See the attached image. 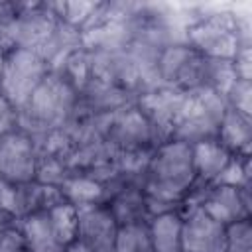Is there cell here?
Here are the masks:
<instances>
[{
  "instance_id": "obj_6",
  "label": "cell",
  "mask_w": 252,
  "mask_h": 252,
  "mask_svg": "<svg viewBox=\"0 0 252 252\" xmlns=\"http://www.w3.org/2000/svg\"><path fill=\"white\" fill-rule=\"evenodd\" d=\"M201 207L211 219L220 224H230L252 215V197L250 187H232V185H193L185 197L183 209Z\"/></svg>"
},
{
  "instance_id": "obj_15",
  "label": "cell",
  "mask_w": 252,
  "mask_h": 252,
  "mask_svg": "<svg viewBox=\"0 0 252 252\" xmlns=\"http://www.w3.org/2000/svg\"><path fill=\"white\" fill-rule=\"evenodd\" d=\"M226 252H252V220L242 219L226 224Z\"/></svg>"
},
{
  "instance_id": "obj_18",
  "label": "cell",
  "mask_w": 252,
  "mask_h": 252,
  "mask_svg": "<svg viewBox=\"0 0 252 252\" xmlns=\"http://www.w3.org/2000/svg\"><path fill=\"white\" fill-rule=\"evenodd\" d=\"M20 128V112L10 104V100L0 91V136Z\"/></svg>"
},
{
  "instance_id": "obj_1",
  "label": "cell",
  "mask_w": 252,
  "mask_h": 252,
  "mask_svg": "<svg viewBox=\"0 0 252 252\" xmlns=\"http://www.w3.org/2000/svg\"><path fill=\"white\" fill-rule=\"evenodd\" d=\"M79 106L77 85L61 71L51 69L49 75L32 94L30 102L20 110V128L51 134L63 128Z\"/></svg>"
},
{
  "instance_id": "obj_10",
  "label": "cell",
  "mask_w": 252,
  "mask_h": 252,
  "mask_svg": "<svg viewBox=\"0 0 252 252\" xmlns=\"http://www.w3.org/2000/svg\"><path fill=\"white\" fill-rule=\"evenodd\" d=\"M104 203L110 209L118 226L150 220L146 193L142 189V183H122L118 189H114L110 197H106Z\"/></svg>"
},
{
  "instance_id": "obj_12",
  "label": "cell",
  "mask_w": 252,
  "mask_h": 252,
  "mask_svg": "<svg viewBox=\"0 0 252 252\" xmlns=\"http://www.w3.org/2000/svg\"><path fill=\"white\" fill-rule=\"evenodd\" d=\"M193 167H195V185H211L230 163L232 154L224 150L217 140L197 142L191 146Z\"/></svg>"
},
{
  "instance_id": "obj_8",
  "label": "cell",
  "mask_w": 252,
  "mask_h": 252,
  "mask_svg": "<svg viewBox=\"0 0 252 252\" xmlns=\"http://www.w3.org/2000/svg\"><path fill=\"white\" fill-rule=\"evenodd\" d=\"M77 209V234L75 246L83 252H110L114 248L118 222L114 220L106 203L75 205Z\"/></svg>"
},
{
  "instance_id": "obj_17",
  "label": "cell",
  "mask_w": 252,
  "mask_h": 252,
  "mask_svg": "<svg viewBox=\"0 0 252 252\" xmlns=\"http://www.w3.org/2000/svg\"><path fill=\"white\" fill-rule=\"evenodd\" d=\"M0 252H30L18 224L0 230Z\"/></svg>"
},
{
  "instance_id": "obj_14",
  "label": "cell",
  "mask_w": 252,
  "mask_h": 252,
  "mask_svg": "<svg viewBox=\"0 0 252 252\" xmlns=\"http://www.w3.org/2000/svg\"><path fill=\"white\" fill-rule=\"evenodd\" d=\"M112 250L114 252H154L150 232H148V222L118 226Z\"/></svg>"
},
{
  "instance_id": "obj_20",
  "label": "cell",
  "mask_w": 252,
  "mask_h": 252,
  "mask_svg": "<svg viewBox=\"0 0 252 252\" xmlns=\"http://www.w3.org/2000/svg\"><path fill=\"white\" fill-rule=\"evenodd\" d=\"M110 252H114V250H110Z\"/></svg>"
},
{
  "instance_id": "obj_5",
  "label": "cell",
  "mask_w": 252,
  "mask_h": 252,
  "mask_svg": "<svg viewBox=\"0 0 252 252\" xmlns=\"http://www.w3.org/2000/svg\"><path fill=\"white\" fill-rule=\"evenodd\" d=\"M226 106L228 104L224 96L215 91L203 89V91L187 93L183 110L169 140H179L191 146L197 142L217 140V130Z\"/></svg>"
},
{
  "instance_id": "obj_7",
  "label": "cell",
  "mask_w": 252,
  "mask_h": 252,
  "mask_svg": "<svg viewBox=\"0 0 252 252\" xmlns=\"http://www.w3.org/2000/svg\"><path fill=\"white\" fill-rule=\"evenodd\" d=\"M39 148L35 138L16 128L0 136V181L26 185L37 181Z\"/></svg>"
},
{
  "instance_id": "obj_19",
  "label": "cell",
  "mask_w": 252,
  "mask_h": 252,
  "mask_svg": "<svg viewBox=\"0 0 252 252\" xmlns=\"http://www.w3.org/2000/svg\"><path fill=\"white\" fill-rule=\"evenodd\" d=\"M65 252H83V250H81L79 246H75V244H71V246H69V248H67Z\"/></svg>"
},
{
  "instance_id": "obj_13",
  "label": "cell",
  "mask_w": 252,
  "mask_h": 252,
  "mask_svg": "<svg viewBox=\"0 0 252 252\" xmlns=\"http://www.w3.org/2000/svg\"><path fill=\"white\" fill-rule=\"evenodd\" d=\"M183 215L179 211L150 217L148 232L154 252H181Z\"/></svg>"
},
{
  "instance_id": "obj_4",
  "label": "cell",
  "mask_w": 252,
  "mask_h": 252,
  "mask_svg": "<svg viewBox=\"0 0 252 252\" xmlns=\"http://www.w3.org/2000/svg\"><path fill=\"white\" fill-rule=\"evenodd\" d=\"M51 65L33 49L12 47L4 55V65L0 73V91L10 100V104L20 112L49 75Z\"/></svg>"
},
{
  "instance_id": "obj_11",
  "label": "cell",
  "mask_w": 252,
  "mask_h": 252,
  "mask_svg": "<svg viewBox=\"0 0 252 252\" xmlns=\"http://www.w3.org/2000/svg\"><path fill=\"white\" fill-rule=\"evenodd\" d=\"M217 142L228 150L232 156H246L250 158L252 148V118L240 114L238 110L226 106L219 130H217Z\"/></svg>"
},
{
  "instance_id": "obj_16",
  "label": "cell",
  "mask_w": 252,
  "mask_h": 252,
  "mask_svg": "<svg viewBox=\"0 0 252 252\" xmlns=\"http://www.w3.org/2000/svg\"><path fill=\"white\" fill-rule=\"evenodd\" d=\"M252 87H250V81H244V79H236L230 89L226 91L224 94V100L230 108L238 110L240 114L244 116H250L252 118Z\"/></svg>"
},
{
  "instance_id": "obj_2",
  "label": "cell",
  "mask_w": 252,
  "mask_h": 252,
  "mask_svg": "<svg viewBox=\"0 0 252 252\" xmlns=\"http://www.w3.org/2000/svg\"><path fill=\"white\" fill-rule=\"evenodd\" d=\"M16 224L30 252H65L75 242L77 209L67 201L30 213Z\"/></svg>"
},
{
  "instance_id": "obj_3",
  "label": "cell",
  "mask_w": 252,
  "mask_h": 252,
  "mask_svg": "<svg viewBox=\"0 0 252 252\" xmlns=\"http://www.w3.org/2000/svg\"><path fill=\"white\" fill-rule=\"evenodd\" d=\"M187 43L209 59L232 61L240 47L250 45L248 26L228 12L209 14L187 28Z\"/></svg>"
},
{
  "instance_id": "obj_9",
  "label": "cell",
  "mask_w": 252,
  "mask_h": 252,
  "mask_svg": "<svg viewBox=\"0 0 252 252\" xmlns=\"http://www.w3.org/2000/svg\"><path fill=\"white\" fill-rule=\"evenodd\" d=\"M181 252H226V226L211 219L201 207L181 211Z\"/></svg>"
}]
</instances>
